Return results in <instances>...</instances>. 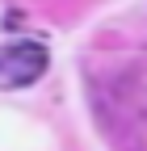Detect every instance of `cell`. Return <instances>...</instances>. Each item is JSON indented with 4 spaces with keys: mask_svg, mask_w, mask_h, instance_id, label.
<instances>
[{
    "mask_svg": "<svg viewBox=\"0 0 147 151\" xmlns=\"http://www.w3.org/2000/svg\"><path fill=\"white\" fill-rule=\"evenodd\" d=\"M50 67V55L42 42H4L0 46V88H30L42 80V71Z\"/></svg>",
    "mask_w": 147,
    "mask_h": 151,
    "instance_id": "obj_1",
    "label": "cell"
}]
</instances>
